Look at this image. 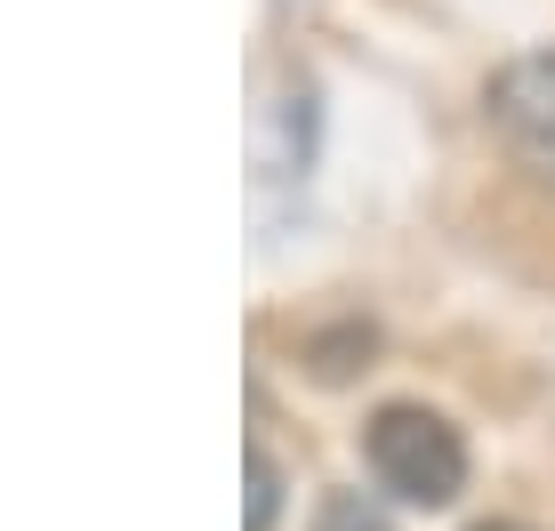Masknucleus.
<instances>
[{"label": "nucleus", "mask_w": 555, "mask_h": 531, "mask_svg": "<svg viewBox=\"0 0 555 531\" xmlns=\"http://www.w3.org/2000/svg\"><path fill=\"white\" fill-rule=\"evenodd\" d=\"M362 459H371L378 491H395L403 507H451L467 483V443L443 411L427 403H387L362 427Z\"/></svg>", "instance_id": "nucleus-1"}, {"label": "nucleus", "mask_w": 555, "mask_h": 531, "mask_svg": "<svg viewBox=\"0 0 555 531\" xmlns=\"http://www.w3.org/2000/svg\"><path fill=\"white\" fill-rule=\"evenodd\" d=\"M483 113H491V129L507 138L515 161L540 169V178H555V49H531V56H515V65L491 73Z\"/></svg>", "instance_id": "nucleus-2"}, {"label": "nucleus", "mask_w": 555, "mask_h": 531, "mask_svg": "<svg viewBox=\"0 0 555 531\" xmlns=\"http://www.w3.org/2000/svg\"><path fill=\"white\" fill-rule=\"evenodd\" d=\"M274 507H282V467L250 451V531H274Z\"/></svg>", "instance_id": "nucleus-3"}, {"label": "nucleus", "mask_w": 555, "mask_h": 531, "mask_svg": "<svg viewBox=\"0 0 555 531\" xmlns=\"http://www.w3.org/2000/svg\"><path fill=\"white\" fill-rule=\"evenodd\" d=\"M322 531H387V523H378L371 507L354 500V491H338V500H331V516H322Z\"/></svg>", "instance_id": "nucleus-4"}, {"label": "nucleus", "mask_w": 555, "mask_h": 531, "mask_svg": "<svg viewBox=\"0 0 555 531\" xmlns=\"http://www.w3.org/2000/svg\"><path fill=\"white\" fill-rule=\"evenodd\" d=\"M475 531H531V523H475Z\"/></svg>", "instance_id": "nucleus-5"}]
</instances>
